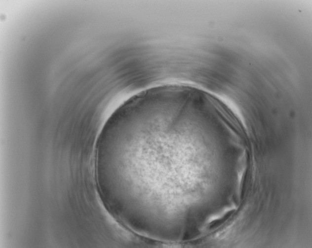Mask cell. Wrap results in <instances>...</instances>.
<instances>
[{
	"mask_svg": "<svg viewBox=\"0 0 312 248\" xmlns=\"http://www.w3.org/2000/svg\"><path fill=\"white\" fill-rule=\"evenodd\" d=\"M204 120L192 102L154 107L139 112L123 136L118 156L121 185L146 218H195Z\"/></svg>",
	"mask_w": 312,
	"mask_h": 248,
	"instance_id": "6da1fadb",
	"label": "cell"
}]
</instances>
